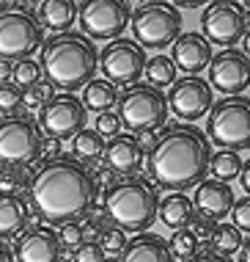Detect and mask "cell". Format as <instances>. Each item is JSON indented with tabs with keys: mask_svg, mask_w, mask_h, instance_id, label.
<instances>
[{
	"mask_svg": "<svg viewBox=\"0 0 250 262\" xmlns=\"http://www.w3.org/2000/svg\"><path fill=\"white\" fill-rule=\"evenodd\" d=\"M74 262H105L102 246L94 243V240H83L74 249Z\"/></svg>",
	"mask_w": 250,
	"mask_h": 262,
	"instance_id": "cell-33",
	"label": "cell"
},
{
	"mask_svg": "<svg viewBox=\"0 0 250 262\" xmlns=\"http://www.w3.org/2000/svg\"><path fill=\"white\" fill-rule=\"evenodd\" d=\"M0 262H14V254L9 251V246L0 243Z\"/></svg>",
	"mask_w": 250,
	"mask_h": 262,
	"instance_id": "cell-43",
	"label": "cell"
},
{
	"mask_svg": "<svg viewBox=\"0 0 250 262\" xmlns=\"http://www.w3.org/2000/svg\"><path fill=\"white\" fill-rule=\"evenodd\" d=\"M132 19V6L124 0H88L80 6V25L88 39L116 41Z\"/></svg>",
	"mask_w": 250,
	"mask_h": 262,
	"instance_id": "cell-10",
	"label": "cell"
},
{
	"mask_svg": "<svg viewBox=\"0 0 250 262\" xmlns=\"http://www.w3.org/2000/svg\"><path fill=\"white\" fill-rule=\"evenodd\" d=\"M88 111L80 97L74 94H58L53 97L39 113V130L47 133L49 138H74L80 130H85Z\"/></svg>",
	"mask_w": 250,
	"mask_h": 262,
	"instance_id": "cell-13",
	"label": "cell"
},
{
	"mask_svg": "<svg viewBox=\"0 0 250 262\" xmlns=\"http://www.w3.org/2000/svg\"><path fill=\"white\" fill-rule=\"evenodd\" d=\"M9 80H14V63L0 58V86H6Z\"/></svg>",
	"mask_w": 250,
	"mask_h": 262,
	"instance_id": "cell-40",
	"label": "cell"
},
{
	"mask_svg": "<svg viewBox=\"0 0 250 262\" xmlns=\"http://www.w3.org/2000/svg\"><path fill=\"white\" fill-rule=\"evenodd\" d=\"M212 144L192 124L168 127L148 155V171L154 182L165 190L182 193L187 188H198L209 174Z\"/></svg>",
	"mask_w": 250,
	"mask_h": 262,
	"instance_id": "cell-2",
	"label": "cell"
},
{
	"mask_svg": "<svg viewBox=\"0 0 250 262\" xmlns=\"http://www.w3.org/2000/svg\"><path fill=\"white\" fill-rule=\"evenodd\" d=\"M116 102H118L116 86H113V83H107V80H102V77H94V80L83 89V105H85V111H96V116H99V113H107Z\"/></svg>",
	"mask_w": 250,
	"mask_h": 262,
	"instance_id": "cell-24",
	"label": "cell"
},
{
	"mask_svg": "<svg viewBox=\"0 0 250 262\" xmlns=\"http://www.w3.org/2000/svg\"><path fill=\"white\" fill-rule=\"evenodd\" d=\"M44 45V31L36 14L28 9H3L0 11V58L25 61Z\"/></svg>",
	"mask_w": 250,
	"mask_h": 262,
	"instance_id": "cell-8",
	"label": "cell"
},
{
	"mask_svg": "<svg viewBox=\"0 0 250 262\" xmlns=\"http://www.w3.org/2000/svg\"><path fill=\"white\" fill-rule=\"evenodd\" d=\"M160 221L168 226V229H184L190 226V221L195 218V207L184 193H170L168 199L160 202Z\"/></svg>",
	"mask_w": 250,
	"mask_h": 262,
	"instance_id": "cell-23",
	"label": "cell"
},
{
	"mask_svg": "<svg viewBox=\"0 0 250 262\" xmlns=\"http://www.w3.org/2000/svg\"><path fill=\"white\" fill-rule=\"evenodd\" d=\"M41 72L47 75V83L53 89H61L63 94H71L77 89H85L96 75L99 53L94 41L77 31L55 33L41 45Z\"/></svg>",
	"mask_w": 250,
	"mask_h": 262,
	"instance_id": "cell-3",
	"label": "cell"
},
{
	"mask_svg": "<svg viewBox=\"0 0 250 262\" xmlns=\"http://www.w3.org/2000/svg\"><path fill=\"white\" fill-rule=\"evenodd\" d=\"M239 180H242V188H245V193L250 196V160L242 163V174H239Z\"/></svg>",
	"mask_w": 250,
	"mask_h": 262,
	"instance_id": "cell-41",
	"label": "cell"
},
{
	"mask_svg": "<svg viewBox=\"0 0 250 262\" xmlns=\"http://www.w3.org/2000/svg\"><path fill=\"white\" fill-rule=\"evenodd\" d=\"M212 100H214L212 86L204 77L198 75L176 77V83L170 86V94H168V111L176 119H184V122L192 124L195 119H204L212 111Z\"/></svg>",
	"mask_w": 250,
	"mask_h": 262,
	"instance_id": "cell-14",
	"label": "cell"
},
{
	"mask_svg": "<svg viewBox=\"0 0 250 262\" xmlns=\"http://www.w3.org/2000/svg\"><path fill=\"white\" fill-rule=\"evenodd\" d=\"M190 232H192L198 240H201V237H212L214 221H209V218H192V221H190Z\"/></svg>",
	"mask_w": 250,
	"mask_h": 262,
	"instance_id": "cell-38",
	"label": "cell"
},
{
	"mask_svg": "<svg viewBox=\"0 0 250 262\" xmlns=\"http://www.w3.org/2000/svg\"><path fill=\"white\" fill-rule=\"evenodd\" d=\"M201 36L209 41V45L226 47V50H234V45L247 33L245 25V9L239 3H228V0H217V3H209L204 9L201 17Z\"/></svg>",
	"mask_w": 250,
	"mask_h": 262,
	"instance_id": "cell-12",
	"label": "cell"
},
{
	"mask_svg": "<svg viewBox=\"0 0 250 262\" xmlns=\"http://www.w3.org/2000/svg\"><path fill=\"white\" fill-rule=\"evenodd\" d=\"M190 262H231V259H226V257H192Z\"/></svg>",
	"mask_w": 250,
	"mask_h": 262,
	"instance_id": "cell-44",
	"label": "cell"
},
{
	"mask_svg": "<svg viewBox=\"0 0 250 262\" xmlns=\"http://www.w3.org/2000/svg\"><path fill=\"white\" fill-rule=\"evenodd\" d=\"M143 158H146V152L132 133H124V136L118 133L105 146V163L113 174H135L143 166Z\"/></svg>",
	"mask_w": 250,
	"mask_h": 262,
	"instance_id": "cell-19",
	"label": "cell"
},
{
	"mask_svg": "<svg viewBox=\"0 0 250 262\" xmlns=\"http://www.w3.org/2000/svg\"><path fill=\"white\" fill-rule=\"evenodd\" d=\"M231 215H234V226H237L239 232H250V196L234 202Z\"/></svg>",
	"mask_w": 250,
	"mask_h": 262,
	"instance_id": "cell-37",
	"label": "cell"
},
{
	"mask_svg": "<svg viewBox=\"0 0 250 262\" xmlns=\"http://www.w3.org/2000/svg\"><path fill=\"white\" fill-rule=\"evenodd\" d=\"M105 262H121V259H113V257H107V259H105Z\"/></svg>",
	"mask_w": 250,
	"mask_h": 262,
	"instance_id": "cell-47",
	"label": "cell"
},
{
	"mask_svg": "<svg viewBox=\"0 0 250 262\" xmlns=\"http://www.w3.org/2000/svg\"><path fill=\"white\" fill-rule=\"evenodd\" d=\"M19 105H22V91L14 86V83L0 86V113H14Z\"/></svg>",
	"mask_w": 250,
	"mask_h": 262,
	"instance_id": "cell-32",
	"label": "cell"
},
{
	"mask_svg": "<svg viewBox=\"0 0 250 262\" xmlns=\"http://www.w3.org/2000/svg\"><path fill=\"white\" fill-rule=\"evenodd\" d=\"M118 113L121 124L130 127L132 133H157L168 122V97L160 89L148 83H135L118 97Z\"/></svg>",
	"mask_w": 250,
	"mask_h": 262,
	"instance_id": "cell-7",
	"label": "cell"
},
{
	"mask_svg": "<svg viewBox=\"0 0 250 262\" xmlns=\"http://www.w3.org/2000/svg\"><path fill=\"white\" fill-rule=\"evenodd\" d=\"M242 41H245V58L250 61V31L245 33V36H242Z\"/></svg>",
	"mask_w": 250,
	"mask_h": 262,
	"instance_id": "cell-45",
	"label": "cell"
},
{
	"mask_svg": "<svg viewBox=\"0 0 250 262\" xmlns=\"http://www.w3.org/2000/svg\"><path fill=\"white\" fill-rule=\"evenodd\" d=\"M58 240H61V246H69V249H77V246L83 243V226L77 224V221H71V224H63L58 232Z\"/></svg>",
	"mask_w": 250,
	"mask_h": 262,
	"instance_id": "cell-36",
	"label": "cell"
},
{
	"mask_svg": "<svg viewBox=\"0 0 250 262\" xmlns=\"http://www.w3.org/2000/svg\"><path fill=\"white\" fill-rule=\"evenodd\" d=\"M53 86H49L47 80H39L36 86H31V89H25L22 91V105H28V108H44V105L53 100Z\"/></svg>",
	"mask_w": 250,
	"mask_h": 262,
	"instance_id": "cell-31",
	"label": "cell"
},
{
	"mask_svg": "<svg viewBox=\"0 0 250 262\" xmlns=\"http://www.w3.org/2000/svg\"><path fill=\"white\" fill-rule=\"evenodd\" d=\"M212 243H214V249L220 251V257L228 259L231 254H239L242 232L234 224H220V226H214V232H212Z\"/></svg>",
	"mask_w": 250,
	"mask_h": 262,
	"instance_id": "cell-28",
	"label": "cell"
},
{
	"mask_svg": "<svg viewBox=\"0 0 250 262\" xmlns=\"http://www.w3.org/2000/svg\"><path fill=\"white\" fill-rule=\"evenodd\" d=\"M170 61H173L176 69H182V72H187V77H192L212 63V45L195 31L182 33L173 41V58Z\"/></svg>",
	"mask_w": 250,
	"mask_h": 262,
	"instance_id": "cell-17",
	"label": "cell"
},
{
	"mask_svg": "<svg viewBox=\"0 0 250 262\" xmlns=\"http://www.w3.org/2000/svg\"><path fill=\"white\" fill-rule=\"evenodd\" d=\"M96 202L94 174L74 158H49L28 180V207L44 224H71Z\"/></svg>",
	"mask_w": 250,
	"mask_h": 262,
	"instance_id": "cell-1",
	"label": "cell"
},
{
	"mask_svg": "<svg viewBox=\"0 0 250 262\" xmlns=\"http://www.w3.org/2000/svg\"><path fill=\"white\" fill-rule=\"evenodd\" d=\"M234 188L226 185V182L217 180H204L201 185L195 188V199H192V207L201 212V218H209V221H220L228 212L234 210Z\"/></svg>",
	"mask_w": 250,
	"mask_h": 262,
	"instance_id": "cell-18",
	"label": "cell"
},
{
	"mask_svg": "<svg viewBox=\"0 0 250 262\" xmlns=\"http://www.w3.org/2000/svg\"><path fill=\"white\" fill-rule=\"evenodd\" d=\"M39 80H41V67L33 58H25V61L14 63V86H17L19 91L36 86Z\"/></svg>",
	"mask_w": 250,
	"mask_h": 262,
	"instance_id": "cell-30",
	"label": "cell"
},
{
	"mask_svg": "<svg viewBox=\"0 0 250 262\" xmlns=\"http://www.w3.org/2000/svg\"><path fill=\"white\" fill-rule=\"evenodd\" d=\"M204 136L226 152L250 149V97H226L212 105Z\"/></svg>",
	"mask_w": 250,
	"mask_h": 262,
	"instance_id": "cell-5",
	"label": "cell"
},
{
	"mask_svg": "<svg viewBox=\"0 0 250 262\" xmlns=\"http://www.w3.org/2000/svg\"><path fill=\"white\" fill-rule=\"evenodd\" d=\"M198 246H201V240L192 235L190 229H176L173 237H170V243H168V249L173 257L192 259V257H198Z\"/></svg>",
	"mask_w": 250,
	"mask_h": 262,
	"instance_id": "cell-29",
	"label": "cell"
},
{
	"mask_svg": "<svg viewBox=\"0 0 250 262\" xmlns=\"http://www.w3.org/2000/svg\"><path fill=\"white\" fill-rule=\"evenodd\" d=\"M132 33L135 45L146 50H165L168 45L182 36V11L170 3L148 0L132 11Z\"/></svg>",
	"mask_w": 250,
	"mask_h": 262,
	"instance_id": "cell-6",
	"label": "cell"
},
{
	"mask_svg": "<svg viewBox=\"0 0 250 262\" xmlns=\"http://www.w3.org/2000/svg\"><path fill=\"white\" fill-rule=\"evenodd\" d=\"M121 262H176V257L170 254L165 237L146 232V235L127 240V249L121 251Z\"/></svg>",
	"mask_w": 250,
	"mask_h": 262,
	"instance_id": "cell-20",
	"label": "cell"
},
{
	"mask_svg": "<svg viewBox=\"0 0 250 262\" xmlns=\"http://www.w3.org/2000/svg\"><path fill=\"white\" fill-rule=\"evenodd\" d=\"M239 262H250V237L242 240V249H239Z\"/></svg>",
	"mask_w": 250,
	"mask_h": 262,
	"instance_id": "cell-42",
	"label": "cell"
},
{
	"mask_svg": "<svg viewBox=\"0 0 250 262\" xmlns=\"http://www.w3.org/2000/svg\"><path fill=\"white\" fill-rule=\"evenodd\" d=\"M44 136L39 124L28 116H14L0 122V163L6 168H22L41 155Z\"/></svg>",
	"mask_w": 250,
	"mask_h": 262,
	"instance_id": "cell-9",
	"label": "cell"
},
{
	"mask_svg": "<svg viewBox=\"0 0 250 262\" xmlns=\"http://www.w3.org/2000/svg\"><path fill=\"white\" fill-rule=\"evenodd\" d=\"M61 240L47 226L25 229L14 243V259L17 262H61Z\"/></svg>",
	"mask_w": 250,
	"mask_h": 262,
	"instance_id": "cell-16",
	"label": "cell"
},
{
	"mask_svg": "<svg viewBox=\"0 0 250 262\" xmlns=\"http://www.w3.org/2000/svg\"><path fill=\"white\" fill-rule=\"evenodd\" d=\"M209 86L226 97H239L250 86V61L239 50H223L212 55L209 63Z\"/></svg>",
	"mask_w": 250,
	"mask_h": 262,
	"instance_id": "cell-15",
	"label": "cell"
},
{
	"mask_svg": "<svg viewBox=\"0 0 250 262\" xmlns=\"http://www.w3.org/2000/svg\"><path fill=\"white\" fill-rule=\"evenodd\" d=\"M96 133H99L102 138H107V136H110V138H116L118 133H121V119H118L113 111L99 113V116H96Z\"/></svg>",
	"mask_w": 250,
	"mask_h": 262,
	"instance_id": "cell-35",
	"label": "cell"
},
{
	"mask_svg": "<svg viewBox=\"0 0 250 262\" xmlns=\"http://www.w3.org/2000/svg\"><path fill=\"white\" fill-rule=\"evenodd\" d=\"M127 249V237L121 229H107L102 235V251L110 254V257H118L121 251Z\"/></svg>",
	"mask_w": 250,
	"mask_h": 262,
	"instance_id": "cell-34",
	"label": "cell"
},
{
	"mask_svg": "<svg viewBox=\"0 0 250 262\" xmlns=\"http://www.w3.org/2000/svg\"><path fill=\"white\" fill-rule=\"evenodd\" d=\"M176 72H179V69L173 67V61H170L168 55H152V58L146 61V69H143L148 86H154V89L173 86V83H176Z\"/></svg>",
	"mask_w": 250,
	"mask_h": 262,
	"instance_id": "cell-25",
	"label": "cell"
},
{
	"mask_svg": "<svg viewBox=\"0 0 250 262\" xmlns=\"http://www.w3.org/2000/svg\"><path fill=\"white\" fill-rule=\"evenodd\" d=\"M209 171L214 174V180H217V182H226V185H228L231 180H237V177L242 174V160H239L237 152L220 149L217 155H212Z\"/></svg>",
	"mask_w": 250,
	"mask_h": 262,
	"instance_id": "cell-26",
	"label": "cell"
},
{
	"mask_svg": "<svg viewBox=\"0 0 250 262\" xmlns=\"http://www.w3.org/2000/svg\"><path fill=\"white\" fill-rule=\"evenodd\" d=\"M31 221V207L19 193L0 190V237L22 235Z\"/></svg>",
	"mask_w": 250,
	"mask_h": 262,
	"instance_id": "cell-21",
	"label": "cell"
},
{
	"mask_svg": "<svg viewBox=\"0 0 250 262\" xmlns=\"http://www.w3.org/2000/svg\"><path fill=\"white\" fill-rule=\"evenodd\" d=\"M245 25H250V6L245 9Z\"/></svg>",
	"mask_w": 250,
	"mask_h": 262,
	"instance_id": "cell-46",
	"label": "cell"
},
{
	"mask_svg": "<svg viewBox=\"0 0 250 262\" xmlns=\"http://www.w3.org/2000/svg\"><path fill=\"white\" fill-rule=\"evenodd\" d=\"M99 67H102V75H105L107 83L130 89L143 77V69H146V50L130 39H116L102 50Z\"/></svg>",
	"mask_w": 250,
	"mask_h": 262,
	"instance_id": "cell-11",
	"label": "cell"
},
{
	"mask_svg": "<svg viewBox=\"0 0 250 262\" xmlns=\"http://www.w3.org/2000/svg\"><path fill=\"white\" fill-rule=\"evenodd\" d=\"M41 25L55 33H66L77 19V3L74 0H41L39 3Z\"/></svg>",
	"mask_w": 250,
	"mask_h": 262,
	"instance_id": "cell-22",
	"label": "cell"
},
{
	"mask_svg": "<svg viewBox=\"0 0 250 262\" xmlns=\"http://www.w3.org/2000/svg\"><path fill=\"white\" fill-rule=\"evenodd\" d=\"M160 212V196L157 185L146 177H127L105 193V215L116 224L121 232H138L143 235L152 229Z\"/></svg>",
	"mask_w": 250,
	"mask_h": 262,
	"instance_id": "cell-4",
	"label": "cell"
},
{
	"mask_svg": "<svg viewBox=\"0 0 250 262\" xmlns=\"http://www.w3.org/2000/svg\"><path fill=\"white\" fill-rule=\"evenodd\" d=\"M71 141H74V144H71L74 146V155L80 160H99L105 155V146H107V141L99 136L96 130H80Z\"/></svg>",
	"mask_w": 250,
	"mask_h": 262,
	"instance_id": "cell-27",
	"label": "cell"
},
{
	"mask_svg": "<svg viewBox=\"0 0 250 262\" xmlns=\"http://www.w3.org/2000/svg\"><path fill=\"white\" fill-rule=\"evenodd\" d=\"M94 182H96V188H99V185H105L107 190H110L118 180H116V174H113L110 168H102V171H96V174H94Z\"/></svg>",
	"mask_w": 250,
	"mask_h": 262,
	"instance_id": "cell-39",
	"label": "cell"
}]
</instances>
